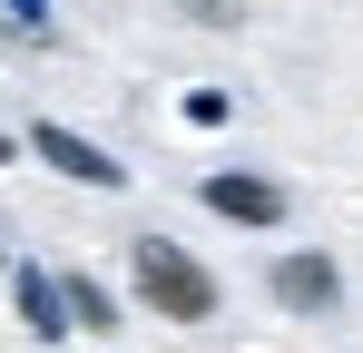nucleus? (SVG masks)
Instances as JSON below:
<instances>
[{"label": "nucleus", "mask_w": 363, "mask_h": 353, "mask_svg": "<svg viewBox=\"0 0 363 353\" xmlns=\"http://www.w3.org/2000/svg\"><path fill=\"white\" fill-rule=\"evenodd\" d=\"M60 304H69V334H118V294L99 285L89 265H69V275H60Z\"/></svg>", "instance_id": "obj_6"}, {"label": "nucleus", "mask_w": 363, "mask_h": 353, "mask_svg": "<svg viewBox=\"0 0 363 353\" xmlns=\"http://www.w3.org/2000/svg\"><path fill=\"white\" fill-rule=\"evenodd\" d=\"M20 147H30V157H50V167L69 176V186H99V196H118V186H128V167H118V157H108L99 138H79V128H60V118H40V128H30Z\"/></svg>", "instance_id": "obj_3"}, {"label": "nucleus", "mask_w": 363, "mask_h": 353, "mask_svg": "<svg viewBox=\"0 0 363 353\" xmlns=\"http://www.w3.org/2000/svg\"><path fill=\"white\" fill-rule=\"evenodd\" d=\"M0 275H10V245H0Z\"/></svg>", "instance_id": "obj_11"}, {"label": "nucleus", "mask_w": 363, "mask_h": 353, "mask_svg": "<svg viewBox=\"0 0 363 353\" xmlns=\"http://www.w3.org/2000/svg\"><path fill=\"white\" fill-rule=\"evenodd\" d=\"M265 285H275L285 314H334V304H344V265H334L324 245H285V255L265 265Z\"/></svg>", "instance_id": "obj_4"}, {"label": "nucleus", "mask_w": 363, "mask_h": 353, "mask_svg": "<svg viewBox=\"0 0 363 353\" xmlns=\"http://www.w3.org/2000/svg\"><path fill=\"white\" fill-rule=\"evenodd\" d=\"M196 30H245V0H177Z\"/></svg>", "instance_id": "obj_7"}, {"label": "nucleus", "mask_w": 363, "mask_h": 353, "mask_svg": "<svg viewBox=\"0 0 363 353\" xmlns=\"http://www.w3.org/2000/svg\"><path fill=\"white\" fill-rule=\"evenodd\" d=\"M196 196H206V216H226V226H285V206H295L275 176H255V167H206Z\"/></svg>", "instance_id": "obj_2"}, {"label": "nucleus", "mask_w": 363, "mask_h": 353, "mask_svg": "<svg viewBox=\"0 0 363 353\" xmlns=\"http://www.w3.org/2000/svg\"><path fill=\"white\" fill-rule=\"evenodd\" d=\"M10 304H20V334L30 344H69V304H60V275L50 265H20L10 255Z\"/></svg>", "instance_id": "obj_5"}, {"label": "nucleus", "mask_w": 363, "mask_h": 353, "mask_svg": "<svg viewBox=\"0 0 363 353\" xmlns=\"http://www.w3.org/2000/svg\"><path fill=\"white\" fill-rule=\"evenodd\" d=\"M128 294H138L157 324H216V304H226V294H216V275L186 255L177 235H157V226L128 235Z\"/></svg>", "instance_id": "obj_1"}, {"label": "nucleus", "mask_w": 363, "mask_h": 353, "mask_svg": "<svg viewBox=\"0 0 363 353\" xmlns=\"http://www.w3.org/2000/svg\"><path fill=\"white\" fill-rule=\"evenodd\" d=\"M10 157H20V138H10V128H0V167H10Z\"/></svg>", "instance_id": "obj_10"}, {"label": "nucleus", "mask_w": 363, "mask_h": 353, "mask_svg": "<svg viewBox=\"0 0 363 353\" xmlns=\"http://www.w3.org/2000/svg\"><path fill=\"white\" fill-rule=\"evenodd\" d=\"M226 118H236L226 89H186V128H226Z\"/></svg>", "instance_id": "obj_8"}, {"label": "nucleus", "mask_w": 363, "mask_h": 353, "mask_svg": "<svg viewBox=\"0 0 363 353\" xmlns=\"http://www.w3.org/2000/svg\"><path fill=\"white\" fill-rule=\"evenodd\" d=\"M0 20H10V30H30V40H50V0H0Z\"/></svg>", "instance_id": "obj_9"}]
</instances>
